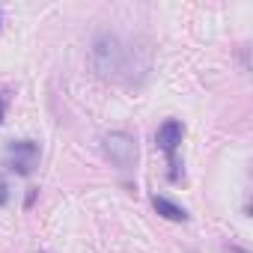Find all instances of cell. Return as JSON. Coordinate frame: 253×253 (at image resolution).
Here are the masks:
<instances>
[{
	"instance_id": "9",
	"label": "cell",
	"mask_w": 253,
	"mask_h": 253,
	"mask_svg": "<svg viewBox=\"0 0 253 253\" xmlns=\"http://www.w3.org/2000/svg\"><path fill=\"white\" fill-rule=\"evenodd\" d=\"M6 107H9V98H6V92H0V125L6 122Z\"/></svg>"
},
{
	"instance_id": "1",
	"label": "cell",
	"mask_w": 253,
	"mask_h": 253,
	"mask_svg": "<svg viewBox=\"0 0 253 253\" xmlns=\"http://www.w3.org/2000/svg\"><path fill=\"white\" fill-rule=\"evenodd\" d=\"M122 63H125V42L110 33L98 30L92 39V69L101 81H119L122 78Z\"/></svg>"
},
{
	"instance_id": "5",
	"label": "cell",
	"mask_w": 253,
	"mask_h": 253,
	"mask_svg": "<svg viewBox=\"0 0 253 253\" xmlns=\"http://www.w3.org/2000/svg\"><path fill=\"white\" fill-rule=\"evenodd\" d=\"M182 137H185V125H182L179 119H167L161 128H158V134H155V140H158V146L167 152V158H173V155H176V149H179Z\"/></svg>"
},
{
	"instance_id": "2",
	"label": "cell",
	"mask_w": 253,
	"mask_h": 253,
	"mask_svg": "<svg viewBox=\"0 0 253 253\" xmlns=\"http://www.w3.org/2000/svg\"><path fill=\"white\" fill-rule=\"evenodd\" d=\"M101 152L119 170H131L137 164V155H140L137 137L128 134V131H110V134H104L101 137Z\"/></svg>"
},
{
	"instance_id": "4",
	"label": "cell",
	"mask_w": 253,
	"mask_h": 253,
	"mask_svg": "<svg viewBox=\"0 0 253 253\" xmlns=\"http://www.w3.org/2000/svg\"><path fill=\"white\" fill-rule=\"evenodd\" d=\"M149 72H152L149 51L143 45H125V63H122V78L119 81H125L128 86H140V84H146Z\"/></svg>"
},
{
	"instance_id": "8",
	"label": "cell",
	"mask_w": 253,
	"mask_h": 253,
	"mask_svg": "<svg viewBox=\"0 0 253 253\" xmlns=\"http://www.w3.org/2000/svg\"><path fill=\"white\" fill-rule=\"evenodd\" d=\"M36 197H39V188H27V197H24V209H33Z\"/></svg>"
},
{
	"instance_id": "10",
	"label": "cell",
	"mask_w": 253,
	"mask_h": 253,
	"mask_svg": "<svg viewBox=\"0 0 253 253\" xmlns=\"http://www.w3.org/2000/svg\"><path fill=\"white\" fill-rule=\"evenodd\" d=\"M226 253H250V250H244V247H238V244H229Z\"/></svg>"
},
{
	"instance_id": "3",
	"label": "cell",
	"mask_w": 253,
	"mask_h": 253,
	"mask_svg": "<svg viewBox=\"0 0 253 253\" xmlns=\"http://www.w3.org/2000/svg\"><path fill=\"white\" fill-rule=\"evenodd\" d=\"M42 149L36 140H9L6 143V167L15 176H30L39 167Z\"/></svg>"
},
{
	"instance_id": "6",
	"label": "cell",
	"mask_w": 253,
	"mask_h": 253,
	"mask_svg": "<svg viewBox=\"0 0 253 253\" xmlns=\"http://www.w3.org/2000/svg\"><path fill=\"white\" fill-rule=\"evenodd\" d=\"M152 209L161 217H167V220H176V223H185L188 220V211L182 206H176L173 200H167V197H152Z\"/></svg>"
},
{
	"instance_id": "7",
	"label": "cell",
	"mask_w": 253,
	"mask_h": 253,
	"mask_svg": "<svg viewBox=\"0 0 253 253\" xmlns=\"http://www.w3.org/2000/svg\"><path fill=\"white\" fill-rule=\"evenodd\" d=\"M9 203V185H6V179L0 176V206H6Z\"/></svg>"
}]
</instances>
